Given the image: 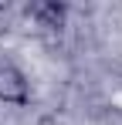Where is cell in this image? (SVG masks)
<instances>
[{"label": "cell", "mask_w": 122, "mask_h": 125, "mask_svg": "<svg viewBox=\"0 0 122 125\" xmlns=\"http://www.w3.org/2000/svg\"><path fill=\"white\" fill-rule=\"evenodd\" d=\"M37 125H64V122L54 118V115H44V118H37Z\"/></svg>", "instance_id": "3957f363"}, {"label": "cell", "mask_w": 122, "mask_h": 125, "mask_svg": "<svg viewBox=\"0 0 122 125\" xmlns=\"http://www.w3.org/2000/svg\"><path fill=\"white\" fill-rule=\"evenodd\" d=\"M64 17H68V7L58 3V0H41V3L31 7V21L37 27H44V31H61Z\"/></svg>", "instance_id": "7a4b0ae2"}, {"label": "cell", "mask_w": 122, "mask_h": 125, "mask_svg": "<svg viewBox=\"0 0 122 125\" xmlns=\"http://www.w3.org/2000/svg\"><path fill=\"white\" fill-rule=\"evenodd\" d=\"M0 102L3 105H31V81L17 64H0Z\"/></svg>", "instance_id": "6da1fadb"}]
</instances>
